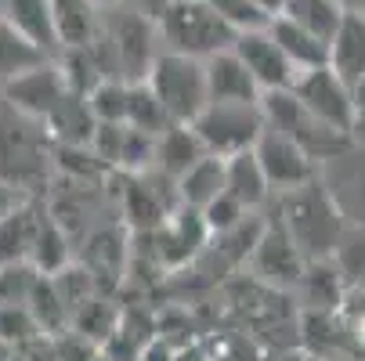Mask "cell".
<instances>
[{
    "mask_svg": "<svg viewBox=\"0 0 365 361\" xmlns=\"http://www.w3.org/2000/svg\"><path fill=\"white\" fill-rule=\"evenodd\" d=\"M206 152L214 156H235V152L253 148V141L264 130L260 101H206L202 113L188 123Z\"/></svg>",
    "mask_w": 365,
    "mask_h": 361,
    "instance_id": "obj_7",
    "label": "cell"
},
{
    "mask_svg": "<svg viewBox=\"0 0 365 361\" xmlns=\"http://www.w3.org/2000/svg\"><path fill=\"white\" fill-rule=\"evenodd\" d=\"M225 192L235 195L246 210H260V206L272 202V184H268L264 170H260L253 148L225 156Z\"/></svg>",
    "mask_w": 365,
    "mask_h": 361,
    "instance_id": "obj_21",
    "label": "cell"
},
{
    "mask_svg": "<svg viewBox=\"0 0 365 361\" xmlns=\"http://www.w3.org/2000/svg\"><path fill=\"white\" fill-rule=\"evenodd\" d=\"M174 357V347L163 340V336H152L138 354H134V361H170Z\"/></svg>",
    "mask_w": 365,
    "mask_h": 361,
    "instance_id": "obj_39",
    "label": "cell"
},
{
    "mask_svg": "<svg viewBox=\"0 0 365 361\" xmlns=\"http://www.w3.org/2000/svg\"><path fill=\"white\" fill-rule=\"evenodd\" d=\"M329 261L347 289H365V224H344Z\"/></svg>",
    "mask_w": 365,
    "mask_h": 361,
    "instance_id": "obj_28",
    "label": "cell"
},
{
    "mask_svg": "<svg viewBox=\"0 0 365 361\" xmlns=\"http://www.w3.org/2000/svg\"><path fill=\"white\" fill-rule=\"evenodd\" d=\"M344 83H361L365 80V15L361 11H344L336 33L329 36V62H326Z\"/></svg>",
    "mask_w": 365,
    "mask_h": 361,
    "instance_id": "obj_15",
    "label": "cell"
},
{
    "mask_svg": "<svg viewBox=\"0 0 365 361\" xmlns=\"http://www.w3.org/2000/svg\"><path fill=\"white\" fill-rule=\"evenodd\" d=\"M26 199H33V195H26L22 188H15V184H8L4 177H0V217H8L15 206H22Z\"/></svg>",
    "mask_w": 365,
    "mask_h": 361,
    "instance_id": "obj_40",
    "label": "cell"
},
{
    "mask_svg": "<svg viewBox=\"0 0 365 361\" xmlns=\"http://www.w3.org/2000/svg\"><path fill=\"white\" fill-rule=\"evenodd\" d=\"M26 307H29V315L36 318V325H40L43 336H55V333H66V329H69V311H66V303H62L55 282H51L47 275L36 278V286H33Z\"/></svg>",
    "mask_w": 365,
    "mask_h": 361,
    "instance_id": "obj_29",
    "label": "cell"
},
{
    "mask_svg": "<svg viewBox=\"0 0 365 361\" xmlns=\"http://www.w3.org/2000/svg\"><path fill=\"white\" fill-rule=\"evenodd\" d=\"M174 192H178V206H192V210H202L206 202H214L225 192V156H214V152L199 156L174 181Z\"/></svg>",
    "mask_w": 365,
    "mask_h": 361,
    "instance_id": "obj_22",
    "label": "cell"
},
{
    "mask_svg": "<svg viewBox=\"0 0 365 361\" xmlns=\"http://www.w3.org/2000/svg\"><path fill=\"white\" fill-rule=\"evenodd\" d=\"M116 4H123V8H130V11H138V15H145V19H160V11L170 4V0H116Z\"/></svg>",
    "mask_w": 365,
    "mask_h": 361,
    "instance_id": "obj_41",
    "label": "cell"
},
{
    "mask_svg": "<svg viewBox=\"0 0 365 361\" xmlns=\"http://www.w3.org/2000/svg\"><path fill=\"white\" fill-rule=\"evenodd\" d=\"M170 361H210V350H206L199 340H192L185 347H174V357Z\"/></svg>",
    "mask_w": 365,
    "mask_h": 361,
    "instance_id": "obj_42",
    "label": "cell"
},
{
    "mask_svg": "<svg viewBox=\"0 0 365 361\" xmlns=\"http://www.w3.org/2000/svg\"><path fill=\"white\" fill-rule=\"evenodd\" d=\"M361 15H365V11H361Z\"/></svg>",
    "mask_w": 365,
    "mask_h": 361,
    "instance_id": "obj_48",
    "label": "cell"
},
{
    "mask_svg": "<svg viewBox=\"0 0 365 361\" xmlns=\"http://www.w3.org/2000/svg\"><path fill=\"white\" fill-rule=\"evenodd\" d=\"M91 361H116V357H109V354H106V350H101V347H98V354H94V357H91Z\"/></svg>",
    "mask_w": 365,
    "mask_h": 361,
    "instance_id": "obj_46",
    "label": "cell"
},
{
    "mask_svg": "<svg viewBox=\"0 0 365 361\" xmlns=\"http://www.w3.org/2000/svg\"><path fill=\"white\" fill-rule=\"evenodd\" d=\"M0 19L19 36H26L43 55H58L55 22H51V0H0Z\"/></svg>",
    "mask_w": 365,
    "mask_h": 361,
    "instance_id": "obj_19",
    "label": "cell"
},
{
    "mask_svg": "<svg viewBox=\"0 0 365 361\" xmlns=\"http://www.w3.org/2000/svg\"><path fill=\"white\" fill-rule=\"evenodd\" d=\"M40 271L33 264H0V303H26Z\"/></svg>",
    "mask_w": 365,
    "mask_h": 361,
    "instance_id": "obj_34",
    "label": "cell"
},
{
    "mask_svg": "<svg viewBox=\"0 0 365 361\" xmlns=\"http://www.w3.org/2000/svg\"><path fill=\"white\" fill-rule=\"evenodd\" d=\"M297 296H300V311H340V303L347 296V286L340 278V271L333 268L329 256L307 261L304 275L297 278Z\"/></svg>",
    "mask_w": 365,
    "mask_h": 361,
    "instance_id": "obj_17",
    "label": "cell"
},
{
    "mask_svg": "<svg viewBox=\"0 0 365 361\" xmlns=\"http://www.w3.org/2000/svg\"><path fill=\"white\" fill-rule=\"evenodd\" d=\"M43 58H51V55H43L40 47H33L26 36H19L4 19H0V83L11 80L22 69H29V66H36V62H43Z\"/></svg>",
    "mask_w": 365,
    "mask_h": 361,
    "instance_id": "obj_31",
    "label": "cell"
},
{
    "mask_svg": "<svg viewBox=\"0 0 365 361\" xmlns=\"http://www.w3.org/2000/svg\"><path fill=\"white\" fill-rule=\"evenodd\" d=\"M40 217H43V206L33 199L15 206L8 217H0V264H29Z\"/></svg>",
    "mask_w": 365,
    "mask_h": 361,
    "instance_id": "obj_23",
    "label": "cell"
},
{
    "mask_svg": "<svg viewBox=\"0 0 365 361\" xmlns=\"http://www.w3.org/2000/svg\"><path fill=\"white\" fill-rule=\"evenodd\" d=\"M145 83L155 94V101H160V109L167 113L170 123H192L206 101H210L206 98L202 62L188 55H174V51L155 55V62L145 73Z\"/></svg>",
    "mask_w": 365,
    "mask_h": 361,
    "instance_id": "obj_6",
    "label": "cell"
},
{
    "mask_svg": "<svg viewBox=\"0 0 365 361\" xmlns=\"http://www.w3.org/2000/svg\"><path fill=\"white\" fill-rule=\"evenodd\" d=\"M29 264L40 271V275H58L62 268L73 264V239L66 235L62 221H55L47 210L36 224V239H33V249H29Z\"/></svg>",
    "mask_w": 365,
    "mask_h": 361,
    "instance_id": "obj_25",
    "label": "cell"
},
{
    "mask_svg": "<svg viewBox=\"0 0 365 361\" xmlns=\"http://www.w3.org/2000/svg\"><path fill=\"white\" fill-rule=\"evenodd\" d=\"M289 90L297 94V101H300V105L315 116V120H322V123L333 127V130L351 134L354 90H351V83H344L329 66H315V69L297 73V80H293Z\"/></svg>",
    "mask_w": 365,
    "mask_h": 361,
    "instance_id": "obj_9",
    "label": "cell"
},
{
    "mask_svg": "<svg viewBox=\"0 0 365 361\" xmlns=\"http://www.w3.org/2000/svg\"><path fill=\"white\" fill-rule=\"evenodd\" d=\"M94 4H98V8H106V4H113V0H94Z\"/></svg>",
    "mask_w": 365,
    "mask_h": 361,
    "instance_id": "obj_47",
    "label": "cell"
},
{
    "mask_svg": "<svg viewBox=\"0 0 365 361\" xmlns=\"http://www.w3.org/2000/svg\"><path fill=\"white\" fill-rule=\"evenodd\" d=\"M354 90V120H351V141L365 148V80L351 87Z\"/></svg>",
    "mask_w": 365,
    "mask_h": 361,
    "instance_id": "obj_38",
    "label": "cell"
},
{
    "mask_svg": "<svg viewBox=\"0 0 365 361\" xmlns=\"http://www.w3.org/2000/svg\"><path fill=\"white\" fill-rule=\"evenodd\" d=\"M127 123L138 127V130H148V134H160L163 127H170L167 113L160 109V101H155V94L148 90L145 80L130 83V105H127Z\"/></svg>",
    "mask_w": 365,
    "mask_h": 361,
    "instance_id": "obj_32",
    "label": "cell"
},
{
    "mask_svg": "<svg viewBox=\"0 0 365 361\" xmlns=\"http://www.w3.org/2000/svg\"><path fill=\"white\" fill-rule=\"evenodd\" d=\"M246 264L253 271V278L268 289H293L297 278L304 275V264L307 256L297 249V242L289 239V231L282 228L279 217H264V228H260Z\"/></svg>",
    "mask_w": 365,
    "mask_h": 361,
    "instance_id": "obj_8",
    "label": "cell"
},
{
    "mask_svg": "<svg viewBox=\"0 0 365 361\" xmlns=\"http://www.w3.org/2000/svg\"><path fill=\"white\" fill-rule=\"evenodd\" d=\"M199 156H206L202 141L195 137V130L188 123H170L155 134V152H152V170L163 174L170 181H178Z\"/></svg>",
    "mask_w": 365,
    "mask_h": 361,
    "instance_id": "obj_18",
    "label": "cell"
},
{
    "mask_svg": "<svg viewBox=\"0 0 365 361\" xmlns=\"http://www.w3.org/2000/svg\"><path fill=\"white\" fill-rule=\"evenodd\" d=\"M268 33L275 36V43L282 47V55L293 62V69H297V73L315 69V66H326V62H329V43H326V40H319L315 33H307L304 26L289 22L286 15L268 19Z\"/></svg>",
    "mask_w": 365,
    "mask_h": 361,
    "instance_id": "obj_24",
    "label": "cell"
},
{
    "mask_svg": "<svg viewBox=\"0 0 365 361\" xmlns=\"http://www.w3.org/2000/svg\"><path fill=\"white\" fill-rule=\"evenodd\" d=\"M116 325H120V307L109 300V296H101V289L98 293H91L76 311H73V318H69V329H76L80 336H87L94 347H101L113 333H116Z\"/></svg>",
    "mask_w": 365,
    "mask_h": 361,
    "instance_id": "obj_26",
    "label": "cell"
},
{
    "mask_svg": "<svg viewBox=\"0 0 365 361\" xmlns=\"http://www.w3.org/2000/svg\"><path fill=\"white\" fill-rule=\"evenodd\" d=\"M51 22L58 51L91 47L101 36V8L94 0H51Z\"/></svg>",
    "mask_w": 365,
    "mask_h": 361,
    "instance_id": "obj_16",
    "label": "cell"
},
{
    "mask_svg": "<svg viewBox=\"0 0 365 361\" xmlns=\"http://www.w3.org/2000/svg\"><path fill=\"white\" fill-rule=\"evenodd\" d=\"M202 221H206V228H210V235H217V231H228V228H235L239 221H246L253 210H246V206L235 199V195H228V192H221L214 202H206L202 206Z\"/></svg>",
    "mask_w": 365,
    "mask_h": 361,
    "instance_id": "obj_35",
    "label": "cell"
},
{
    "mask_svg": "<svg viewBox=\"0 0 365 361\" xmlns=\"http://www.w3.org/2000/svg\"><path fill=\"white\" fill-rule=\"evenodd\" d=\"M260 116H264V127L282 130V134H289L297 145H304L307 156L315 159L319 167L329 163V159H336L340 152H347V148L354 145L351 134L333 130V127H326L322 120L311 116L300 101H297V94H293L289 87H286V90H260Z\"/></svg>",
    "mask_w": 365,
    "mask_h": 361,
    "instance_id": "obj_5",
    "label": "cell"
},
{
    "mask_svg": "<svg viewBox=\"0 0 365 361\" xmlns=\"http://www.w3.org/2000/svg\"><path fill=\"white\" fill-rule=\"evenodd\" d=\"M101 76H116L127 83L145 80L148 66L160 55V33L155 22L123 8V4H106L101 8V36L91 43Z\"/></svg>",
    "mask_w": 365,
    "mask_h": 361,
    "instance_id": "obj_1",
    "label": "cell"
},
{
    "mask_svg": "<svg viewBox=\"0 0 365 361\" xmlns=\"http://www.w3.org/2000/svg\"><path fill=\"white\" fill-rule=\"evenodd\" d=\"M202 73H206V98L210 101H260V87L250 76V69L239 62V55L228 51H217V55L202 58Z\"/></svg>",
    "mask_w": 365,
    "mask_h": 361,
    "instance_id": "obj_14",
    "label": "cell"
},
{
    "mask_svg": "<svg viewBox=\"0 0 365 361\" xmlns=\"http://www.w3.org/2000/svg\"><path fill=\"white\" fill-rule=\"evenodd\" d=\"M232 51L239 55V62L250 69V76L257 80L260 90H286L297 80L293 62L282 55V47L275 43V36L268 33V26L257 29H242L232 43Z\"/></svg>",
    "mask_w": 365,
    "mask_h": 361,
    "instance_id": "obj_12",
    "label": "cell"
},
{
    "mask_svg": "<svg viewBox=\"0 0 365 361\" xmlns=\"http://www.w3.org/2000/svg\"><path fill=\"white\" fill-rule=\"evenodd\" d=\"M47 159H51V137L43 123L4 105V113H0V177L33 195L47 177Z\"/></svg>",
    "mask_w": 365,
    "mask_h": 361,
    "instance_id": "obj_4",
    "label": "cell"
},
{
    "mask_svg": "<svg viewBox=\"0 0 365 361\" xmlns=\"http://www.w3.org/2000/svg\"><path fill=\"white\" fill-rule=\"evenodd\" d=\"M83 98H87L98 123H127V105H130V83L127 80L101 76Z\"/></svg>",
    "mask_w": 365,
    "mask_h": 361,
    "instance_id": "obj_30",
    "label": "cell"
},
{
    "mask_svg": "<svg viewBox=\"0 0 365 361\" xmlns=\"http://www.w3.org/2000/svg\"><path fill=\"white\" fill-rule=\"evenodd\" d=\"M260 361H304L300 354H268V357H260Z\"/></svg>",
    "mask_w": 365,
    "mask_h": 361,
    "instance_id": "obj_44",
    "label": "cell"
},
{
    "mask_svg": "<svg viewBox=\"0 0 365 361\" xmlns=\"http://www.w3.org/2000/svg\"><path fill=\"white\" fill-rule=\"evenodd\" d=\"M253 4H257V11L264 15V19H275V15L282 11V4H286V0H253Z\"/></svg>",
    "mask_w": 365,
    "mask_h": 361,
    "instance_id": "obj_43",
    "label": "cell"
},
{
    "mask_svg": "<svg viewBox=\"0 0 365 361\" xmlns=\"http://www.w3.org/2000/svg\"><path fill=\"white\" fill-rule=\"evenodd\" d=\"M66 94H69V87H66L55 58H43V62H36V66H29V69H22L11 80L0 83V101L29 120H40V123Z\"/></svg>",
    "mask_w": 365,
    "mask_h": 361,
    "instance_id": "obj_11",
    "label": "cell"
},
{
    "mask_svg": "<svg viewBox=\"0 0 365 361\" xmlns=\"http://www.w3.org/2000/svg\"><path fill=\"white\" fill-rule=\"evenodd\" d=\"M329 177H322V184L329 188V195L336 199L340 214L347 224H365V148L351 145L347 152H340L336 159L322 163Z\"/></svg>",
    "mask_w": 365,
    "mask_h": 361,
    "instance_id": "obj_13",
    "label": "cell"
},
{
    "mask_svg": "<svg viewBox=\"0 0 365 361\" xmlns=\"http://www.w3.org/2000/svg\"><path fill=\"white\" fill-rule=\"evenodd\" d=\"M275 217L282 221V228L289 231V239L297 242V249L307 261L329 256L344 224H347L336 199L322 184V177L307 181L300 188H289V192H279L275 195Z\"/></svg>",
    "mask_w": 365,
    "mask_h": 361,
    "instance_id": "obj_2",
    "label": "cell"
},
{
    "mask_svg": "<svg viewBox=\"0 0 365 361\" xmlns=\"http://www.w3.org/2000/svg\"><path fill=\"white\" fill-rule=\"evenodd\" d=\"M264 354L257 350V343L253 340H246V336H232L221 350H217V361H260Z\"/></svg>",
    "mask_w": 365,
    "mask_h": 361,
    "instance_id": "obj_37",
    "label": "cell"
},
{
    "mask_svg": "<svg viewBox=\"0 0 365 361\" xmlns=\"http://www.w3.org/2000/svg\"><path fill=\"white\" fill-rule=\"evenodd\" d=\"M253 156H257L260 170H264V177L272 184V195L289 192V188H300V184L315 181L322 174V167L307 156L304 145H297L289 134L272 130V127H264V130H260V137L253 141Z\"/></svg>",
    "mask_w": 365,
    "mask_h": 361,
    "instance_id": "obj_10",
    "label": "cell"
},
{
    "mask_svg": "<svg viewBox=\"0 0 365 361\" xmlns=\"http://www.w3.org/2000/svg\"><path fill=\"white\" fill-rule=\"evenodd\" d=\"M228 26H235L239 33L242 29H257V26H268V19L257 11V4L253 0H206Z\"/></svg>",
    "mask_w": 365,
    "mask_h": 361,
    "instance_id": "obj_36",
    "label": "cell"
},
{
    "mask_svg": "<svg viewBox=\"0 0 365 361\" xmlns=\"http://www.w3.org/2000/svg\"><path fill=\"white\" fill-rule=\"evenodd\" d=\"M36 336H43V333H40V325L29 315L26 303H0V340H4L11 350L36 340Z\"/></svg>",
    "mask_w": 365,
    "mask_h": 361,
    "instance_id": "obj_33",
    "label": "cell"
},
{
    "mask_svg": "<svg viewBox=\"0 0 365 361\" xmlns=\"http://www.w3.org/2000/svg\"><path fill=\"white\" fill-rule=\"evenodd\" d=\"M344 11H347L344 0H286L279 15H286L289 22L304 26L307 33H315L319 40L329 43V36L336 33Z\"/></svg>",
    "mask_w": 365,
    "mask_h": 361,
    "instance_id": "obj_27",
    "label": "cell"
},
{
    "mask_svg": "<svg viewBox=\"0 0 365 361\" xmlns=\"http://www.w3.org/2000/svg\"><path fill=\"white\" fill-rule=\"evenodd\" d=\"M160 47L188 58H210L217 51H228L239 36L235 26H228L206 0H170L155 19Z\"/></svg>",
    "mask_w": 365,
    "mask_h": 361,
    "instance_id": "obj_3",
    "label": "cell"
},
{
    "mask_svg": "<svg viewBox=\"0 0 365 361\" xmlns=\"http://www.w3.org/2000/svg\"><path fill=\"white\" fill-rule=\"evenodd\" d=\"M11 354H15V350H11L4 340H0V361H11Z\"/></svg>",
    "mask_w": 365,
    "mask_h": 361,
    "instance_id": "obj_45",
    "label": "cell"
},
{
    "mask_svg": "<svg viewBox=\"0 0 365 361\" xmlns=\"http://www.w3.org/2000/svg\"><path fill=\"white\" fill-rule=\"evenodd\" d=\"M94 127H98V120L87 105V98L73 94V90L43 116V130H47L51 145H91Z\"/></svg>",
    "mask_w": 365,
    "mask_h": 361,
    "instance_id": "obj_20",
    "label": "cell"
}]
</instances>
